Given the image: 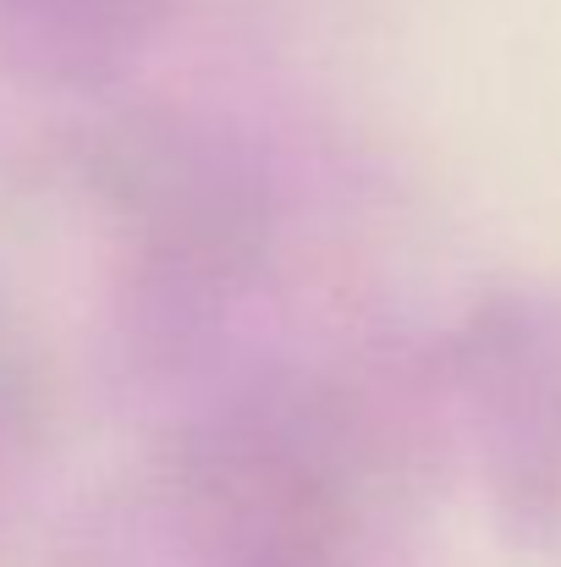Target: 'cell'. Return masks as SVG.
I'll list each match as a JSON object with an SVG mask.
<instances>
[{"instance_id": "6da1fadb", "label": "cell", "mask_w": 561, "mask_h": 567, "mask_svg": "<svg viewBox=\"0 0 561 567\" xmlns=\"http://www.w3.org/2000/svg\"><path fill=\"white\" fill-rule=\"evenodd\" d=\"M440 385L479 480L523 540L561 535V292L501 287L446 342Z\"/></svg>"}, {"instance_id": "7a4b0ae2", "label": "cell", "mask_w": 561, "mask_h": 567, "mask_svg": "<svg viewBox=\"0 0 561 567\" xmlns=\"http://www.w3.org/2000/svg\"><path fill=\"white\" fill-rule=\"evenodd\" d=\"M183 0H0V61L44 94H100L144 66Z\"/></svg>"}, {"instance_id": "3957f363", "label": "cell", "mask_w": 561, "mask_h": 567, "mask_svg": "<svg viewBox=\"0 0 561 567\" xmlns=\"http://www.w3.org/2000/svg\"><path fill=\"white\" fill-rule=\"evenodd\" d=\"M39 375L28 364V348L17 342V331L0 315V463H11L33 430H39Z\"/></svg>"}, {"instance_id": "277c9868", "label": "cell", "mask_w": 561, "mask_h": 567, "mask_svg": "<svg viewBox=\"0 0 561 567\" xmlns=\"http://www.w3.org/2000/svg\"><path fill=\"white\" fill-rule=\"evenodd\" d=\"M237 567H342V563H336L325 546L303 540V535H281V540L248 551V563H237Z\"/></svg>"}]
</instances>
